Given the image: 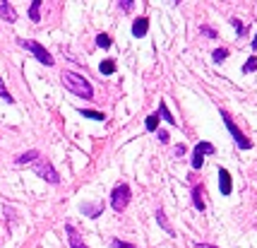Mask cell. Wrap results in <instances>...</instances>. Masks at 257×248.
<instances>
[{
    "instance_id": "obj_17",
    "label": "cell",
    "mask_w": 257,
    "mask_h": 248,
    "mask_svg": "<svg viewBox=\"0 0 257 248\" xmlns=\"http://www.w3.org/2000/svg\"><path fill=\"white\" fill-rule=\"evenodd\" d=\"M79 116H84V118H91V121H103V118H106V113L91 111V109H79Z\"/></svg>"
},
{
    "instance_id": "obj_12",
    "label": "cell",
    "mask_w": 257,
    "mask_h": 248,
    "mask_svg": "<svg viewBox=\"0 0 257 248\" xmlns=\"http://www.w3.org/2000/svg\"><path fill=\"white\" fill-rule=\"evenodd\" d=\"M157 222H159V226H161V229L166 231L168 236H176V229H173V226L168 224V219H166V212H164V210H157Z\"/></svg>"
},
{
    "instance_id": "obj_10",
    "label": "cell",
    "mask_w": 257,
    "mask_h": 248,
    "mask_svg": "<svg viewBox=\"0 0 257 248\" xmlns=\"http://www.w3.org/2000/svg\"><path fill=\"white\" fill-rule=\"evenodd\" d=\"M147 32H149V20H147V17L135 20V24H133V36H135V39H142Z\"/></svg>"
},
{
    "instance_id": "obj_9",
    "label": "cell",
    "mask_w": 257,
    "mask_h": 248,
    "mask_svg": "<svg viewBox=\"0 0 257 248\" xmlns=\"http://www.w3.org/2000/svg\"><path fill=\"white\" fill-rule=\"evenodd\" d=\"M0 17L5 20V22H17V12L12 8L10 3H5V0H0Z\"/></svg>"
},
{
    "instance_id": "obj_20",
    "label": "cell",
    "mask_w": 257,
    "mask_h": 248,
    "mask_svg": "<svg viewBox=\"0 0 257 248\" xmlns=\"http://www.w3.org/2000/svg\"><path fill=\"white\" fill-rule=\"evenodd\" d=\"M0 99H3L5 104H15V99H12V94L8 92V87H5V82H3V79H0Z\"/></svg>"
},
{
    "instance_id": "obj_24",
    "label": "cell",
    "mask_w": 257,
    "mask_h": 248,
    "mask_svg": "<svg viewBox=\"0 0 257 248\" xmlns=\"http://www.w3.org/2000/svg\"><path fill=\"white\" fill-rule=\"evenodd\" d=\"M233 29H235V34H238V36H245L247 34V27L240 22V20H233Z\"/></svg>"
},
{
    "instance_id": "obj_14",
    "label": "cell",
    "mask_w": 257,
    "mask_h": 248,
    "mask_svg": "<svg viewBox=\"0 0 257 248\" xmlns=\"http://www.w3.org/2000/svg\"><path fill=\"white\" fill-rule=\"evenodd\" d=\"M36 159H39V152H36V149H29V152H24V154H20V157L15 159V164H17V167H24V164L36 161Z\"/></svg>"
},
{
    "instance_id": "obj_26",
    "label": "cell",
    "mask_w": 257,
    "mask_h": 248,
    "mask_svg": "<svg viewBox=\"0 0 257 248\" xmlns=\"http://www.w3.org/2000/svg\"><path fill=\"white\" fill-rule=\"evenodd\" d=\"M133 5H135L133 0H120V3H118V8H120L123 12H130L133 10Z\"/></svg>"
},
{
    "instance_id": "obj_13",
    "label": "cell",
    "mask_w": 257,
    "mask_h": 248,
    "mask_svg": "<svg viewBox=\"0 0 257 248\" xmlns=\"http://www.w3.org/2000/svg\"><path fill=\"white\" fill-rule=\"evenodd\" d=\"M101 210H103L101 205H87V203H82V205H79V212H82V214H87V217H91V219H96V217L101 214Z\"/></svg>"
},
{
    "instance_id": "obj_16",
    "label": "cell",
    "mask_w": 257,
    "mask_h": 248,
    "mask_svg": "<svg viewBox=\"0 0 257 248\" xmlns=\"http://www.w3.org/2000/svg\"><path fill=\"white\" fill-rule=\"evenodd\" d=\"M29 20H32V22H39V20H41V0H34L32 5H29Z\"/></svg>"
},
{
    "instance_id": "obj_1",
    "label": "cell",
    "mask_w": 257,
    "mask_h": 248,
    "mask_svg": "<svg viewBox=\"0 0 257 248\" xmlns=\"http://www.w3.org/2000/svg\"><path fill=\"white\" fill-rule=\"evenodd\" d=\"M63 85H65L67 92H72L75 97L79 99H94V87H91V82L87 77H82L77 72H72V70H63Z\"/></svg>"
},
{
    "instance_id": "obj_5",
    "label": "cell",
    "mask_w": 257,
    "mask_h": 248,
    "mask_svg": "<svg viewBox=\"0 0 257 248\" xmlns=\"http://www.w3.org/2000/svg\"><path fill=\"white\" fill-rule=\"evenodd\" d=\"M221 118H224V123H226V128H228V133L233 135V142H235V145L240 147V149H250V147H252V142H250V140H247V137L243 135L240 130H238V125L233 123L231 113H228V111H221Z\"/></svg>"
},
{
    "instance_id": "obj_25",
    "label": "cell",
    "mask_w": 257,
    "mask_h": 248,
    "mask_svg": "<svg viewBox=\"0 0 257 248\" xmlns=\"http://www.w3.org/2000/svg\"><path fill=\"white\" fill-rule=\"evenodd\" d=\"M111 248H135V243H125V241H120V238H113Z\"/></svg>"
},
{
    "instance_id": "obj_30",
    "label": "cell",
    "mask_w": 257,
    "mask_h": 248,
    "mask_svg": "<svg viewBox=\"0 0 257 248\" xmlns=\"http://www.w3.org/2000/svg\"><path fill=\"white\" fill-rule=\"evenodd\" d=\"M192 248H219V246H214V243H195Z\"/></svg>"
},
{
    "instance_id": "obj_15",
    "label": "cell",
    "mask_w": 257,
    "mask_h": 248,
    "mask_svg": "<svg viewBox=\"0 0 257 248\" xmlns=\"http://www.w3.org/2000/svg\"><path fill=\"white\" fill-rule=\"evenodd\" d=\"M157 116H159V118H164V121H166V123H171V125H178V123H176V118H173V113L168 111L166 102L159 104V113H157Z\"/></svg>"
},
{
    "instance_id": "obj_2",
    "label": "cell",
    "mask_w": 257,
    "mask_h": 248,
    "mask_svg": "<svg viewBox=\"0 0 257 248\" xmlns=\"http://www.w3.org/2000/svg\"><path fill=\"white\" fill-rule=\"evenodd\" d=\"M17 44L22 46L24 51H29L41 65H46V68H51V65H56V60H53V56L46 51L44 46L39 44V41H32V39H17Z\"/></svg>"
},
{
    "instance_id": "obj_22",
    "label": "cell",
    "mask_w": 257,
    "mask_h": 248,
    "mask_svg": "<svg viewBox=\"0 0 257 248\" xmlns=\"http://www.w3.org/2000/svg\"><path fill=\"white\" fill-rule=\"evenodd\" d=\"M96 46H99V48H111V36H108V34H99V36H96Z\"/></svg>"
},
{
    "instance_id": "obj_11",
    "label": "cell",
    "mask_w": 257,
    "mask_h": 248,
    "mask_svg": "<svg viewBox=\"0 0 257 248\" xmlns=\"http://www.w3.org/2000/svg\"><path fill=\"white\" fill-rule=\"evenodd\" d=\"M192 205H195V210H200V212L207 210V205H204V195H202L200 186H195V188H192Z\"/></svg>"
},
{
    "instance_id": "obj_31",
    "label": "cell",
    "mask_w": 257,
    "mask_h": 248,
    "mask_svg": "<svg viewBox=\"0 0 257 248\" xmlns=\"http://www.w3.org/2000/svg\"><path fill=\"white\" fill-rule=\"evenodd\" d=\"M250 48H252V51L257 48V34H255V39H252V46H250Z\"/></svg>"
},
{
    "instance_id": "obj_18",
    "label": "cell",
    "mask_w": 257,
    "mask_h": 248,
    "mask_svg": "<svg viewBox=\"0 0 257 248\" xmlns=\"http://www.w3.org/2000/svg\"><path fill=\"white\" fill-rule=\"evenodd\" d=\"M99 70L103 75H113V72H115V60H111V58H108V60H101Z\"/></svg>"
},
{
    "instance_id": "obj_27",
    "label": "cell",
    "mask_w": 257,
    "mask_h": 248,
    "mask_svg": "<svg viewBox=\"0 0 257 248\" xmlns=\"http://www.w3.org/2000/svg\"><path fill=\"white\" fill-rule=\"evenodd\" d=\"M202 34L209 36V39H214V36H216V32H214V29H209V27H202Z\"/></svg>"
},
{
    "instance_id": "obj_3",
    "label": "cell",
    "mask_w": 257,
    "mask_h": 248,
    "mask_svg": "<svg viewBox=\"0 0 257 248\" xmlns=\"http://www.w3.org/2000/svg\"><path fill=\"white\" fill-rule=\"evenodd\" d=\"M32 169H34V174L39 176V179H44V181H48L51 186H58L60 183V174L56 171V167L51 164V161H46V159H36L32 164Z\"/></svg>"
},
{
    "instance_id": "obj_19",
    "label": "cell",
    "mask_w": 257,
    "mask_h": 248,
    "mask_svg": "<svg viewBox=\"0 0 257 248\" xmlns=\"http://www.w3.org/2000/svg\"><path fill=\"white\" fill-rule=\"evenodd\" d=\"M147 130L149 133H154V130H159V116L157 113H152V116H147Z\"/></svg>"
},
{
    "instance_id": "obj_23",
    "label": "cell",
    "mask_w": 257,
    "mask_h": 248,
    "mask_svg": "<svg viewBox=\"0 0 257 248\" xmlns=\"http://www.w3.org/2000/svg\"><path fill=\"white\" fill-rule=\"evenodd\" d=\"M255 70H257V58L250 56V58H247V63L243 65V72H255Z\"/></svg>"
},
{
    "instance_id": "obj_7",
    "label": "cell",
    "mask_w": 257,
    "mask_h": 248,
    "mask_svg": "<svg viewBox=\"0 0 257 248\" xmlns=\"http://www.w3.org/2000/svg\"><path fill=\"white\" fill-rule=\"evenodd\" d=\"M65 234H67V241H70V248H87V243L82 241L79 231L72 224H65Z\"/></svg>"
},
{
    "instance_id": "obj_21",
    "label": "cell",
    "mask_w": 257,
    "mask_h": 248,
    "mask_svg": "<svg viewBox=\"0 0 257 248\" xmlns=\"http://www.w3.org/2000/svg\"><path fill=\"white\" fill-rule=\"evenodd\" d=\"M226 58H228V51H226V48H216V51L212 53V60H214V63H224Z\"/></svg>"
},
{
    "instance_id": "obj_29",
    "label": "cell",
    "mask_w": 257,
    "mask_h": 248,
    "mask_svg": "<svg viewBox=\"0 0 257 248\" xmlns=\"http://www.w3.org/2000/svg\"><path fill=\"white\" fill-rule=\"evenodd\" d=\"M185 152H188V147H185V145H178V147H176V157H183Z\"/></svg>"
},
{
    "instance_id": "obj_8",
    "label": "cell",
    "mask_w": 257,
    "mask_h": 248,
    "mask_svg": "<svg viewBox=\"0 0 257 248\" xmlns=\"http://www.w3.org/2000/svg\"><path fill=\"white\" fill-rule=\"evenodd\" d=\"M219 191H221V195H231V191H233V186H231V174L226 169H221V167H219Z\"/></svg>"
},
{
    "instance_id": "obj_4",
    "label": "cell",
    "mask_w": 257,
    "mask_h": 248,
    "mask_svg": "<svg viewBox=\"0 0 257 248\" xmlns=\"http://www.w3.org/2000/svg\"><path fill=\"white\" fill-rule=\"evenodd\" d=\"M130 186L127 183H118L115 188L111 191V207L115 210V212H123L125 207H127V203H130Z\"/></svg>"
},
{
    "instance_id": "obj_28",
    "label": "cell",
    "mask_w": 257,
    "mask_h": 248,
    "mask_svg": "<svg viewBox=\"0 0 257 248\" xmlns=\"http://www.w3.org/2000/svg\"><path fill=\"white\" fill-rule=\"evenodd\" d=\"M157 135H159V140H161V142H168V140H171L166 130H157Z\"/></svg>"
},
{
    "instance_id": "obj_6",
    "label": "cell",
    "mask_w": 257,
    "mask_h": 248,
    "mask_svg": "<svg viewBox=\"0 0 257 248\" xmlns=\"http://www.w3.org/2000/svg\"><path fill=\"white\" fill-rule=\"evenodd\" d=\"M216 149H214V145L212 142H207V140H202V142H197L195 145V149H192V169L197 171V169H202V164H204V157L207 154H214Z\"/></svg>"
}]
</instances>
